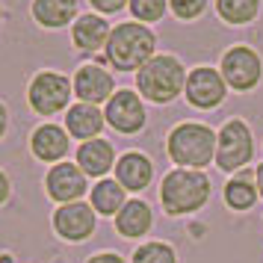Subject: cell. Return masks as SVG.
I'll list each match as a JSON object with an SVG mask.
<instances>
[{"label": "cell", "instance_id": "obj_1", "mask_svg": "<svg viewBox=\"0 0 263 263\" xmlns=\"http://www.w3.org/2000/svg\"><path fill=\"white\" fill-rule=\"evenodd\" d=\"M210 195H213V183L207 178V172L172 168L160 180V204H163V213L172 216V219L204 210Z\"/></svg>", "mask_w": 263, "mask_h": 263}, {"label": "cell", "instance_id": "obj_2", "mask_svg": "<svg viewBox=\"0 0 263 263\" xmlns=\"http://www.w3.org/2000/svg\"><path fill=\"white\" fill-rule=\"evenodd\" d=\"M104 57H107L109 68L136 74L142 65H148L157 57V33L139 21H121V24L112 27V36H109Z\"/></svg>", "mask_w": 263, "mask_h": 263}, {"label": "cell", "instance_id": "obj_3", "mask_svg": "<svg viewBox=\"0 0 263 263\" xmlns=\"http://www.w3.org/2000/svg\"><path fill=\"white\" fill-rule=\"evenodd\" d=\"M216 142L219 133L204 121H180L166 136V154L175 163V168H204L216 163Z\"/></svg>", "mask_w": 263, "mask_h": 263}, {"label": "cell", "instance_id": "obj_4", "mask_svg": "<svg viewBox=\"0 0 263 263\" xmlns=\"http://www.w3.org/2000/svg\"><path fill=\"white\" fill-rule=\"evenodd\" d=\"M186 77H190V71L180 62V57H175V53H157L148 65H142L136 71V92L148 104L166 107V104H175L183 95Z\"/></svg>", "mask_w": 263, "mask_h": 263}, {"label": "cell", "instance_id": "obj_5", "mask_svg": "<svg viewBox=\"0 0 263 263\" xmlns=\"http://www.w3.org/2000/svg\"><path fill=\"white\" fill-rule=\"evenodd\" d=\"M74 98V83L68 80V74H60L53 68H45V71H36L27 83V104L36 116H60V112H68Z\"/></svg>", "mask_w": 263, "mask_h": 263}, {"label": "cell", "instance_id": "obj_6", "mask_svg": "<svg viewBox=\"0 0 263 263\" xmlns=\"http://www.w3.org/2000/svg\"><path fill=\"white\" fill-rule=\"evenodd\" d=\"M216 142V166L225 175H239L254 160V133L246 119H228L219 127Z\"/></svg>", "mask_w": 263, "mask_h": 263}, {"label": "cell", "instance_id": "obj_7", "mask_svg": "<svg viewBox=\"0 0 263 263\" xmlns=\"http://www.w3.org/2000/svg\"><path fill=\"white\" fill-rule=\"evenodd\" d=\"M231 92L249 95L263 83V57L249 45H231L216 65Z\"/></svg>", "mask_w": 263, "mask_h": 263}, {"label": "cell", "instance_id": "obj_8", "mask_svg": "<svg viewBox=\"0 0 263 263\" xmlns=\"http://www.w3.org/2000/svg\"><path fill=\"white\" fill-rule=\"evenodd\" d=\"M183 95H186V104L192 109L210 112V109H219L225 104L231 89H228L225 77H222L219 68H213V65H195V68H190Z\"/></svg>", "mask_w": 263, "mask_h": 263}, {"label": "cell", "instance_id": "obj_9", "mask_svg": "<svg viewBox=\"0 0 263 263\" xmlns=\"http://www.w3.org/2000/svg\"><path fill=\"white\" fill-rule=\"evenodd\" d=\"M107 124L121 136H136L148 127V109H145V98L136 89H119L109 98V104L104 107Z\"/></svg>", "mask_w": 263, "mask_h": 263}, {"label": "cell", "instance_id": "obj_10", "mask_svg": "<svg viewBox=\"0 0 263 263\" xmlns=\"http://www.w3.org/2000/svg\"><path fill=\"white\" fill-rule=\"evenodd\" d=\"M50 225H53V234L62 239V242H71V246H80L86 239L95 237L98 228V213L92 210L89 201H74V204H62L53 210L50 216Z\"/></svg>", "mask_w": 263, "mask_h": 263}, {"label": "cell", "instance_id": "obj_11", "mask_svg": "<svg viewBox=\"0 0 263 263\" xmlns=\"http://www.w3.org/2000/svg\"><path fill=\"white\" fill-rule=\"evenodd\" d=\"M89 190H92L89 186V178L83 175V168L77 166V163H57L45 175V195L57 207L83 201L86 195H89Z\"/></svg>", "mask_w": 263, "mask_h": 263}, {"label": "cell", "instance_id": "obj_12", "mask_svg": "<svg viewBox=\"0 0 263 263\" xmlns=\"http://www.w3.org/2000/svg\"><path fill=\"white\" fill-rule=\"evenodd\" d=\"M71 83H74V98L83 101V104H92V107H101V104L107 107L109 98L119 92L112 71H109L107 65H101V62H83V65H77Z\"/></svg>", "mask_w": 263, "mask_h": 263}, {"label": "cell", "instance_id": "obj_13", "mask_svg": "<svg viewBox=\"0 0 263 263\" xmlns=\"http://www.w3.org/2000/svg\"><path fill=\"white\" fill-rule=\"evenodd\" d=\"M71 151V136L65 130V124H53V121H42L36 130L30 133V154L39 163H65V157Z\"/></svg>", "mask_w": 263, "mask_h": 263}, {"label": "cell", "instance_id": "obj_14", "mask_svg": "<svg viewBox=\"0 0 263 263\" xmlns=\"http://www.w3.org/2000/svg\"><path fill=\"white\" fill-rule=\"evenodd\" d=\"M74 163L83 168V175L89 180H104L109 172H116V163H119V157H116V145L109 142V139H89V142H80L77 148V154H74Z\"/></svg>", "mask_w": 263, "mask_h": 263}, {"label": "cell", "instance_id": "obj_15", "mask_svg": "<svg viewBox=\"0 0 263 263\" xmlns=\"http://www.w3.org/2000/svg\"><path fill=\"white\" fill-rule=\"evenodd\" d=\"M109 36H112V24L98 12H83L71 27V45L83 53H101L107 50Z\"/></svg>", "mask_w": 263, "mask_h": 263}, {"label": "cell", "instance_id": "obj_16", "mask_svg": "<svg viewBox=\"0 0 263 263\" xmlns=\"http://www.w3.org/2000/svg\"><path fill=\"white\" fill-rule=\"evenodd\" d=\"M154 160L145 151H124L116 163V180L127 192H145L154 183Z\"/></svg>", "mask_w": 263, "mask_h": 263}, {"label": "cell", "instance_id": "obj_17", "mask_svg": "<svg viewBox=\"0 0 263 263\" xmlns=\"http://www.w3.org/2000/svg\"><path fill=\"white\" fill-rule=\"evenodd\" d=\"M62 119H65V130H68V136H71V139H80V142L101 139V133H104V127H107V116H104V109L92 107V104H83V101L71 104Z\"/></svg>", "mask_w": 263, "mask_h": 263}, {"label": "cell", "instance_id": "obj_18", "mask_svg": "<svg viewBox=\"0 0 263 263\" xmlns=\"http://www.w3.org/2000/svg\"><path fill=\"white\" fill-rule=\"evenodd\" d=\"M30 15L42 30H65L80 18V0H33Z\"/></svg>", "mask_w": 263, "mask_h": 263}, {"label": "cell", "instance_id": "obj_19", "mask_svg": "<svg viewBox=\"0 0 263 263\" xmlns=\"http://www.w3.org/2000/svg\"><path fill=\"white\" fill-rule=\"evenodd\" d=\"M112 222H116L119 237L142 239V237H148L151 228H154V210H151V204L142 201V198H130V201L124 204V210H121Z\"/></svg>", "mask_w": 263, "mask_h": 263}, {"label": "cell", "instance_id": "obj_20", "mask_svg": "<svg viewBox=\"0 0 263 263\" xmlns=\"http://www.w3.org/2000/svg\"><path fill=\"white\" fill-rule=\"evenodd\" d=\"M130 201L127 198V190L121 186L116 178H104V180H95L92 190H89V204L98 216L104 219H116V216L124 210V204Z\"/></svg>", "mask_w": 263, "mask_h": 263}, {"label": "cell", "instance_id": "obj_21", "mask_svg": "<svg viewBox=\"0 0 263 263\" xmlns=\"http://www.w3.org/2000/svg\"><path fill=\"white\" fill-rule=\"evenodd\" d=\"M222 198H225V204L231 207V210L249 213L251 207L257 204V198H260L257 183H254V172H239V175H234V178L225 183Z\"/></svg>", "mask_w": 263, "mask_h": 263}, {"label": "cell", "instance_id": "obj_22", "mask_svg": "<svg viewBox=\"0 0 263 263\" xmlns=\"http://www.w3.org/2000/svg\"><path fill=\"white\" fill-rule=\"evenodd\" d=\"M213 6L228 27H249L251 21H257L263 0H216Z\"/></svg>", "mask_w": 263, "mask_h": 263}, {"label": "cell", "instance_id": "obj_23", "mask_svg": "<svg viewBox=\"0 0 263 263\" xmlns=\"http://www.w3.org/2000/svg\"><path fill=\"white\" fill-rule=\"evenodd\" d=\"M130 263H178V251L172 242H163V239H148V242H139L130 254Z\"/></svg>", "mask_w": 263, "mask_h": 263}, {"label": "cell", "instance_id": "obj_24", "mask_svg": "<svg viewBox=\"0 0 263 263\" xmlns=\"http://www.w3.org/2000/svg\"><path fill=\"white\" fill-rule=\"evenodd\" d=\"M130 15L133 21H139V24H157V21H163V15L168 12V0H130Z\"/></svg>", "mask_w": 263, "mask_h": 263}, {"label": "cell", "instance_id": "obj_25", "mask_svg": "<svg viewBox=\"0 0 263 263\" xmlns=\"http://www.w3.org/2000/svg\"><path fill=\"white\" fill-rule=\"evenodd\" d=\"M210 0H168V12L178 21H198L207 12Z\"/></svg>", "mask_w": 263, "mask_h": 263}, {"label": "cell", "instance_id": "obj_26", "mask_svg": "<svg viewBox=\"0 0 263 263\" xmlns=\"http://www.w3.org/2000/svg\"><path fill=\"white\" fill-rule=\"evenodd\" d=\"M89 6H92V12H98V15H119V12H124L127 6H130V0H89Z\"/></svg>", "mask_w": 263, "mask_h": 263}, {"label": "cell", "instance_id": "obj_27", "mask_svg": "<svg viewBox=\"0 0 263 263\" xmlns=\"http://www.w3.org/2000/svg\"><path fill=\"white\" fill-rule=\"evenodd\" d=\"M9 198H12V178L0 168V207H6Z\"/></svg>", "mask_w": 263, "mask_h": 263}, {"label": "cell", "instance_id": "obj_28", "mask_svg": "<svg viewBox=\"0 0 263 263\" xmlns=\"http://www.w3.org/2000/svg\"><path fill=\"white\" fill-rule=\"evenodd\" d=\"M86 263H127V260L121 257L119 251H98V254H92Z\"/></svg>", "mask_w": 263, "mask_h": 263}, {"label": "cell", "instance_id": "obj_29", "mask_svg": "<svg viewBox=\"0 0 263 263\" xmlns=\"http://www.w3.org/2000/svg\"><path fill=\"white\" fill-rule=\"evenodd\" d=\"M6 130H9V107L0 101V139L6 136Z\"/></svg>", "mask_w": 263, "mask_h": 263}, {"label": "cell", "instance_id": "obj_30", "mask_svg": "<svg viewBox=\"0 0 263 263\" xmlns=\"http://www.w3.org/2000/svg\"><path fill=\"white\" fill-rule=\"evenodd\" d=\"M254 183H257V192L263 198V163H257V168H254Z\"/></svg>", "mask_w": 263, "mask_h": 263}, {"label": "cell", "instance_id": "obj_31", "mask_svg": "<svg viewBox=\"0 0 263 263\" xmlns=\"http://www.w3.org/2000/svg\"><path fill=\"white\" fill-rule=\"evenodd\" d=\"M0 27H3V3H0Z\"/></svg>", "mask_w": 263, "mask_h": 263}]
</instances>
